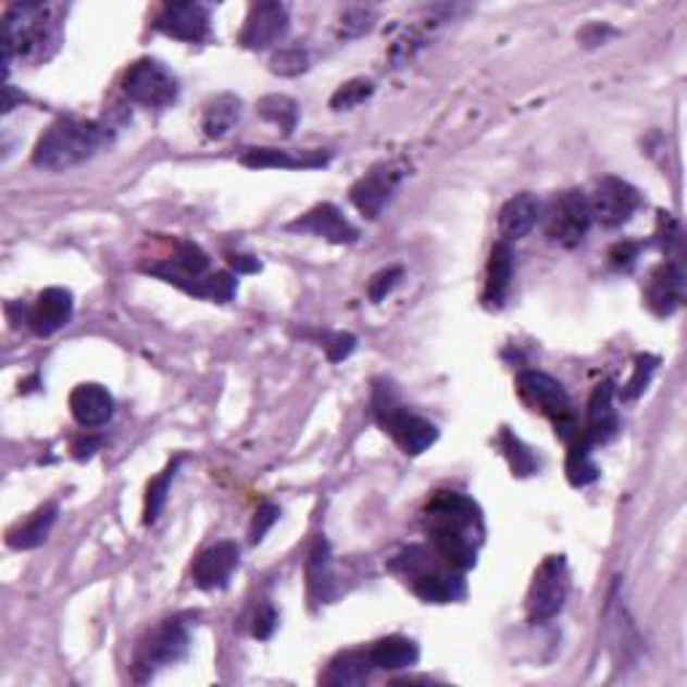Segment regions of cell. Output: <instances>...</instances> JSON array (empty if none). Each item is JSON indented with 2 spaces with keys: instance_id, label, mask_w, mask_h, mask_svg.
Here are the masks:
<instances>
[{
  "instance_id": "1",
  "label": "cell",
  "mask_w": 687,
  "mask_h": 687,
  "mask_svg": "<svg viewBox=\"0 0 687 687\" xmlns=\"http://www.w3.org/2000/svg\"><path fill=\"white\" fill-rule=\"evenodd\" d=\"M425 526L435 553L446 564L460 572L475 566L484 521L473 500L460 491H438L425 508Z\"/></svg>"
},
{
  "instance_id": "2",
  "label": "cell",
  "mask_w": 687,
  "mask_h": 687,
  "mask_svg": "<svg viewBox=\"0 0 687 687\" xmlns=\"http://www.w3.org/2000/svg\"><path fill=\"white\" fill-rule=\"evenodd\" d=\"M60 5L16 3L5 11V71H9L14 57L20 62H27V65H41L60 49Z\"/></svg>"
},
{
  "instance_id": "3",
  "label": "cell",
  "mask_w": 687,
  "mask_h": 687,
  "mask_svg": "<svg viewBox=\"0 0 687 687\" xmlns=\"http://www.w3.org/2000/svg\"><path fill=\"white\" fill-rule=\"evenodd\" d=\"M108 142V129L84 118H60L43 132L33 151V164L49 172H65L84 164Z\"/></svg>"
},
{
  "instance_id": "4",
  "label": "cell",
  "mask_w": 687,
  "mask_h": 687,
  "mask_svg": "<svg viewBox=\"0 0 687 687\" xmlns=\"http://www.w3.org/2000/svg\"><path fill=\"white\" fill-rule=\"evenodd\" d=\"M392 572H398L420 599L433 604H449L465 597V580L462 572L446 564L438 553L427 548H409L392 561Z\"/></svg>"
},
{
  "instance_id": "5",
  "label": "cell",
  "mask_w": 687,
  "mask_h": 687,
  "mask_svg": "<svg viewBox=\"0 0 687 687\" xmlns=\"http://www.w3.org/2000/svg\"><path fill=\"white\" fill-rule=\"evenodd\" d=\"M519 392L535 411L546 414L557 427V435L566 444L580 438V422H577L575 405H572L566 389L553 376L542 371H524L519 376Z\"/></svg>"
},
{
  "instance_id": "6",
  "label": "cell",
  "mask_w": 687,
  "mask_h": 687,
  "mask_svg": "<svg viewBox=\"0 0 687 687\" xmlns=\"http://www.w3.org/2000/svg\"><path fill=\"white\" fill-rule=\"evenodd\" d=\"M374 414L376 422L392 435L395 444L411 457L427 451L429 446L435 444V438H438V429H435L433 422H427L425 416L414 414V411H409L405 405H400L392 389L387 387H376Z\"/></svg>"
},
{
  "instance_id": "7",
  "label": "cell",
  "mask_w": 687,
  "mask_h": 687,
  "mask_svg": "<svg viewBox=\"0 0 687 687\" xmlns=\"http://www.w3.org/2000/svg\"><path fill=\"white\" fill-rule=\"evenodd\" d=\"M570 597V570L564 557H548L535 572L529 594H526V615L532 623H546L564 610Z\"/></svg>"
},
{
  "instance_id": "8",
  "label": "cell",
  "mask_w": 687,
  "mask_h": 687,
  "mask_svg": "<svg viewBox=\"0 0 687 687\" xmlns=\"http://www.w3.org/2000/svg\"><path fill=\"white\" fill-rule=\"evenodd\" d=\"M177 78L159 60H137L124 73V91L132 102L146 108H167L177 100Z\"/></svg>"
},
{
  "instance_id": "9",
  "label": "cell",
  "mask_w": 687,
  "mask_h": 687,
  "mask_svg": "<svg viewBox=\"0 0 687 687\" xmlns=\"http://www.w3.org/2000/svg\"><path fill=\"white\" fill-rule=\"evenodd\" d=\"M188 652V628L180 617H172L164 621L162 626L153 628L146 637V642L140 645L135 658V672L137 679H148L159 669L172 666V663L180 661Z\"/></svg>"
},
{
  "instance_id": "10",
  "label": "cell",
  "mask_w": 687,
  "mask_h": 687,
  "mask_svg": "<svg viewBox=\"0 0 687 687\" xmlns=\"http://www.w3.org/2000/svg\"><path fill=\"white\" fill-rule=\"evenodd\" d=\"M591 204L583 191H564L551 202L546 213V234L561 248H575L591 228Z\"/></svg>"
},
{
  "instance_id": "11",
  "label": "cell",
  "mask_w": 687,
  "mask_h": 687,
  "mask_svg": "<svg viewBox=\"0 0 687 687\" xmlns=\"http://www.w3.org/2000/svg\"><path fill=\"white\" fill-rule=\"evenodd\" d=\"M588 204H591V215L597 217L601 226L615 228L632 221V215L642 204V197H639V191L632 183L621 180V177H604V180H599L597 191L588 199Z\"/></svg>"
},
{
  "instance_id": "12",
  "label": "cell",
  "mask_w": 687,
  "mask_h": 687,
  "mask_svg": "<svg viewBox=\"0 0 687 687\" xmlns=\"http://www.w3.org/2000/svg\"><path fill=\"white\" fill-rule=\"evenodd\" d=\"M290 16L288 5L283 3H255L250 9L248 20H245L242 33H239V43L250 51H263L268 46L279 43L288 36Z\"/></svg>"
},
{
  "instance_id": "13",
  "label": "cell",
  "mask_w": 687,
  "mask_h": 687,
  "mask_svg": "<svg viewBox=\"0 0 687 687\" xmlns=\"http://www.w3.org/2000/svg\"><path fill=\"white\" fill-rule=\"evenodd\" d=\"M157 30L186 43H199L210 36V11L202 3H167L157 16Z\"/></svg>"
},
{
  "instance_id": "14",
  "label": "cell",
  "mask_w": 687,
  "mask_h": 687,
  "mask_svg": "<svg viewBox=\"0 0 687 687\" xmlns=\"http://www.w3.org/2000/svg\"><path fill=\"white\" fill-rule=\"evenodd\" d=\"M400 177H403V170L395 167V164H379V167H374L369 175L360 177L352 186V191H349L354 208L369 217H379L389 197H392V191L398 188Z\"/></svg>"
},
{
  "instance_id": "15",
  "label": "cell",
  "mask_w": 687,
  "mask_h": 687,
  "mask_svg": "<svg viewBox=\"0 0 687 687\" xmlns=\"http://www.w3.org/2000/svg\"><path fill=\"white\" fill-rule=\"evenodd\" d=\"M288 228L290 232L314 234V237H323L336 245L358 242V237H360L358 228L344 217V213L336 208V204H317V208L309 210L307 215H301L299 221L290 223Z\"/></svg>"
},
{
  "instance_id": "16",
  "label": "cell",
  "mask_w": 687,
  "mask_h": 687,
  "mask_svg": "<svg viewBox=\"0 0 687 687\" xmlns=\"http://www.w3.org/2000/svg\"><path fill=\"white\" fill-rule=\"evenodd\" d=\"M647 307L658 314V317H669L677 312L685 301V277L674 263H663V266L652 268L650 279L645 288Z\"/></svg>"
},
{
  "instance_id": "17",
  "label": "cell",
  "mask_w": 687,
  "mask_h": 687,
  "mask_svg": "<svg viewBox=\"0 0 687 687\" xmlns=\"http://www.w3.org/2000/svg\"><path fill=\"white\" fill-rule=\"evenodd\" d=\"M239 564V548L234 542H217V546L202 551L193 561V583H197L202 591H213V588H223L228 583V577L234 575Z\"/></svg>"
},
{
  "instance_id": "18",
  "label": "cell",
  "mask_w": 687,
  "mask_h": 687,
  "mask_svg": "<svg viewBox=\"0 0 687 687\" xmlns=\"http://www.w3.org/2000/svg\"><path fill=\"white\" fill-rule=\"evenodd\" d=\"M73 317V296L65 288H49L27 309V325L38 336H51L65 328Z\"/></svg>"
},
{
  "instance_id": "19",
  "label": "cell",
  "mask_w": 687,
  "mask_h": 687,
  "mask_svg": "<svg viewBox=\"0 0 687 687\" xmlns=\"http://www.w3.org/2000/svg\"><path fill=\"white\" fill-rule=\"evenodd\" d=\"M73 420L86 429L102 427L113 416V398L102 385H78L71 392Z\"/></svg>"
},
{
  "instance_id": "20",
  "label": "cell",
  "mask_w": 687,
  "mask_h": 687,
  "mask_svg": "<svg viewBox=\"0 0 687 687\" xmlns=\"http://www.w3.org/2000/svg\"><path fill=\"white\" fill-rule=\"evenodd\" d=\"M612 395L615 389L610 382H604L594 389L591 400H588V425L583 429V438L591 446L610 444L617 435V411L612 409Z\"/></svg>"
},
{
  "instance_id": "21",
  "label": "cell",
  "mask_w": 687,
  "mask_h": 687,
  "mask_svg": "<svg viewBox=\"0 0 687 687\" xmlns=\"http://www.w3.org/2000/svg\"><path fill=\"white\" fill-rule=\"evenodd\" d=\"M540 213V202L532 193H519V197L508 199L500 210V234L505 237V242L524 239L537 226Z\"/></svg>"
},
{
  "instance_id": "22",
  "label": "cell",
  "mask_w": 687,
  "mask_h": 687,
  "mask_svg": "<svg viewBox=\"0 0 687 687\" xmlns=\"http://www.w3.org/2000/svg\"><path fill=\"white\" fill-rule=\"evenodd\" d=\"M513 285V250L511 245L502 239L491 248L489 266H486V293L484 299L489 307L500 309L505 303L508 293H511Z\"/></svg>"
},
{
  "instance_id": "23",
  "label": "cell",
  "mask_w": 687,
  "mask_h": 687,
  "mask_svg": "<svg viewBox=\"0 0 687 687\" xmlns=\"http://www.w3.org/2000/svg\"><path fill=\"white\" fill-rule=\"evenodd\" d=\"M307 588L314 604H328L334 599V570H330L328 540L317 537L307 559Z\"/></svg>"
},
{
  "instance_id": "24",
  "label": "cell",
  "mask_w": 687,
  "mask_h": 687,
  "mask_svg": "<svg viewBox=\"0 0 687 687\" xmlns=\"http://www.w3.org/2000/svg\"><path fill=\"white\" fill-rule=\"evenodd\" d=\"M57 513H60L57 502H46V505L38 508L36 513L27 515L25 521H20L14 529H9V537H5V542H9L11 548H16V551L38 548L46 540V537H49L51 526H54V521H57Z\"/></svg>"
},
{
  "instance_id": "25",
  "label": "cell",
  "mask_w": 687,
  "mask_h": 687,
  "mask_svg": "<svg viewBox=\"0 0 687 687\" xmlns=\"http://www.w3.org/2000/svg\"><path fill=\"white\" fill-rule=\"evenodd\" d=\"M371 666L379 672H398V669H409L420 661V647L405 637H387L379 639L369 647Z\"/></svg>"
},
{
  "instance_id": "26",
  "label": "cell",
  "mask_w": 687,
  "mask_h": 687,
  "mask_svg": "<svg viewBox=\"0 0 687 687\" xmlns=\"http://www.w3.org/2000/svg\"><path fill=\"white\" fill-rule=\"evenodd\" d=\"M239 116H242V100L234 95H217L215 100H210L208 108H204V135L213 137V140H221V137H226L228 132L237 127Z\"/></svg>"
},
{
  "instance_id": "27",
  "label": "cell",
  "mask_w": 687,
  "mask_h": 687,
  "mask_svg": "<svg viewBox=\"0 0 687 687\" xmlns=\"http://www.w3.org/2000/svg\"><path fill=\"white\" fill-rule=\"evenodd\" d=\"M371 672H374V666H371V661H369V652L347 650L330 661L323 683L325 685H363V683H369Z\"/></svg>"
},
{
  "instance_id": "28",
  "label": "cell",
  "mask_w": 687,
  "mask_h": 687,
  "mask_svg": "<svg viewBox=\"0 0 687 687\" xmlns=\"http://www.w3.org/2000/svg\"><path fill=\"white\" fill-rule=\"evenodd\" d=\"M328 162V157L323 153H307V157H290L288 151H277V148H250L242 157L245 167L253 170H299V167H323Z\"/></svg>"
},
{
  "instance_id": "29",
  "label": "cell",
  "mask_w": 687,
  "mask_h": 687,
  "mask_svg": "<svg viewBox=\"0 0 687 687\" xmlns=\"http://www.w3.org/2000/svg\"><path fill=\"white\" fill-rule=\"evenodd\" d=\"M591 449L594 446L588 444L586 438H575L570 444V454H566V478H570L572 486H588L599 478V467L594 465L591 460Z\"/></svg>"
},
{
  "instance_id": "30",
  "label": "cell",
  "mask_w": 687,
  "mask_h": 687,
  "mask_svg": "<svg viewBox=\"0 0 687 687\" xmlns=\"http://www.w3.org/2000/svg\"><path fill=\"white\" fill-rule=\"evenodd\" d=\"M258 113H261L266 122L279 124V127L285 129V135H290V132L296 129V124H299V105H296L290 97L283 95L263 97V100L258 102Z\"/></svg>"
},
{
  "instance_id": "31",
  "label": "cell",
  "mask_w": 687,
  "mask_h": 687,
  "mask_svg": "<svg viewBox=\"0 0 687 687\" xmlns=\"http://www.w3.org/2000/svg\"><path fill=\"white\" fill-rule=\"evenodd\" d=\"M177 467H180V460H175L172 465L164 471L159 478H153L151 484H148V497H146V524H153V521L159 519V513H162L164 502H167V491H170V484L172 478H175Z\"/></svg>"
},
{
  "instance_id": "32",
  "label": "cell",
  "mask_w": 687,
  "mask_h": 687,
  "mask_svg": "<svg viewBox=\"0 0 687 687\" xmlns=\"http://www.w3.org/2000/svg\"><path fill=\"white\" fill-rule=\"evenodd\" d=\"M500 444H502V451H505L508 462H511L515 475H532L537 471L535 454H532V451L526 449V446L521 444L519 438H515L511 429H502Z\"/></svg>"
},
{
  "instance_id": "33",
  "label": "cell",
  "mask_w": 687,
  "mask_h": 687,
  "mask_svg": "<svg viewBox=\"0 0 687 687\" xmlns=\"http://www.w3.org/2000/svg\"><path fill=\"white\" fill-rule=\"evenodd\" d=\"M374 95V84L369 78H354V82L344 84L334 97H330V108L334 111H352L360 102H365Z\"/></svg>"
},
{
  "instance_id": "34",
  "label": "cell",
  "mask_w": 687,
  "mask_h": 687,
  "mask_svg": "<svg viewBox=\"0 0 687 687\" xmlns=\"http://www.w3.org/2000/svg\"><path fill=\"white\" fill-rule=\"evenodd\" d=\"M307 62L309 57L301 46H288V49H279L272 57V73H277V76H299V73L307 71Z\"/></svg>"
},
{
  "instance_id": "35",
  "label": "cell",
  "mask_w": 687,
  "mask_h": 687,
  "mask_svg": "<svg viewBox=\"0 0 687 687\" xmlns=\"http://www.w3.org/2000/svg\"><path fill=\"white\" fill-rule=\"evenodd\" d=\"M655 369H658V358L642 354V358L637 360V365H634V376L628 379V385L623 387V400H637L639 395H642L647 389V385H650Z\"/></svg>"
},
{
  "instance_id": "36",
  "label": "cell",
  "mask_w": 687,
  "mask_h": 687,
  "mask_svg": "<svg viewBox=\"0 0 687 687\" xmlns=\"http://www.w3.org/2000/svg\"><path fill=\"white\" fill-rule=\"evenodd\" d=\"M237 293V277L228 272H215L208 274L204 279V290H202V299L210 301H232V296Z\"/></svg>"
},
{
  "instance_id": "37",
  "label": "cell",
  "mask_w": 687,
  "mask_h": 687,
  "mask_svg": "<svg viewBox=\"0 0 687 687\" xmlns=\"http://www.w3.org/2000/svg\"><path fill=\"white\" fill-rule=\"evenodd\" d=\"M374 25V11L371 9H349L341 16V38H358Z\"/></svg>"
},
{
  "instance_id": "38",
  "label": "cell",
  "mask_w": 687,
  "mask_h": 687,
  "mask_svg": "<svg viewBox=\"0 0 687 687\" xmlns=\"http://www.w3.org/2000/svg\"><path fill=\"white\" fill-rule=\"evenodd\" d=\"M400 277H403V268H400V266L385 268V272L376 274V277L371 279V285H369L371 301H382V299H385L389 290H392L395 285L400 283Z\"/></svg>"
},
{
  "instance_id": "39",
  "label": "cell",
  "mask_w": 687,
  "mask_h": 687,
  "mask_svg": "<svg viewBox=\"0 0 687 687\" xmlns=\"http://www.w3.org/2000/svg\"><path fill=\"white\" fill-rule=\"evenodd\" d=\"M277 519H279V508L272 505V502L258 508L253 526H250V542H261L263 537H266V532L277 524Z\"/></svg>"
},
{
  "instance_id": "40",
  "label": "cell",
  "mask_w": 687,
  "mask_h": 687,
  "mask_svg": "<svg viewBox=\"0 0 687 687\" xmlns=\"http://www.w3.org/2000/svg\"><path fill=\"white\" fill-rule=\"evenodd\" d=\"M279 617L277 612H274L272 604H261L255 612V621H253V637L258 639H268L274 634V628H277Z\"/></svg>"
},
{
  "instance_id": "41",
  "label": "cell",
  "mask_w": 687,
  "mask_h": 687,
  "mask_svg": "<svg viewBox=\"0 0 687 687\" xmlns=\"http://www.w3.org/2000/svg\"><path fill=\"white\" fill-rule=\"evenodd\" d=\"M639 258V245L634 242H617L615 248L610 250V263L615 268H623V272H628V268L637 263Z\"/></svg>"
},
{
  "instance_id": "42",
  "label": "cell",
  "mask_w": 687,
  "mask_h": 687,
  "mask_svg": "<svg viewBox=\"0 0 687 687\" xmlns=\"http://www.w3.org/2000/svg\"><path fill=\"white\" fill-rule=\"evenodd\" d=\"M325 349H328V358L334 360V363H339V360L347 358V354L354 349V336H349V334H336L334 339L325 344Z\"/></svg>"
},
{
  "instance_id": "43",
  "label": "cell",
  "mask_w": 687,
  "mask_h": 687,
  "mask_svg": "<svg viewBox=\"0 0 687 687\" xmlns=\"http://www.w3.org/2000/svg\"><path fill=\"white\" fill-rule=\"evenodd\" d=\"M228 263H232V266L242 274L258 272V268H261L258 258H250V255H228Z\"/></svg>"
}]
</instances>
